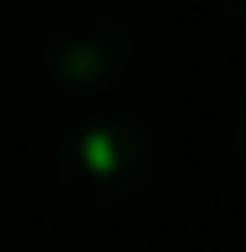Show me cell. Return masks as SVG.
Listing matches in <instances>:
<instances>
[{"mask_svg": "<svg viewBox=\"0 0 246 252\" xmlns=\"http://www.w3.org/2000/svg\"><path fill=\"white\" fill-rule=\"evenodd\" d=\"M54 172L81 209H123L155 177V134L134 113H97L59 140Z\"/></svg>", "mask_w": 246, "mask_h": 252, "instance_id": "6da1fadb", "label": "cell"}, {"mask_svg": "<svg viewBox=\"0 0 246 252\" xmlns=\"http://www.w3.org/2000/svg\"><path fill=\"white\" fill-rule=\"evenodd\" d=\"M38 64L64 97H102L134 70V27L112 5H70L43 27Z\"/></svg>", "mask_w": 246, "mask_h": 252, "instance_id": "7a4b0ae2", "label": "cell"}, {"mask_svg": "<svg viewBox=\"0 0 246 252\" xmlns=\"http://www.w3.org/2000/svg\"><path fill=\"white\" fill-rule=\"evenodd\" d=\"M225 16H236V22H246V0H214Z\"/></svg>", "mask_w": 246, "mask_h": 252, "instance_id": "277c9868", "label": "cell"}, {"mask_svg": "<svg viewBox=\"0 0 246 252\" xmlns=\"http://www.w3.org/2000/svg\"><path fill=\"white\" fill-rule=\"evenodd\" d=\"M230 140H236V156H241V166H246V107L236 113V134Z\"/></svg>", "mask_w": 246, "mask_h": 252, "instance_id": "3957f363", "label": "cell"}]
</instances>
